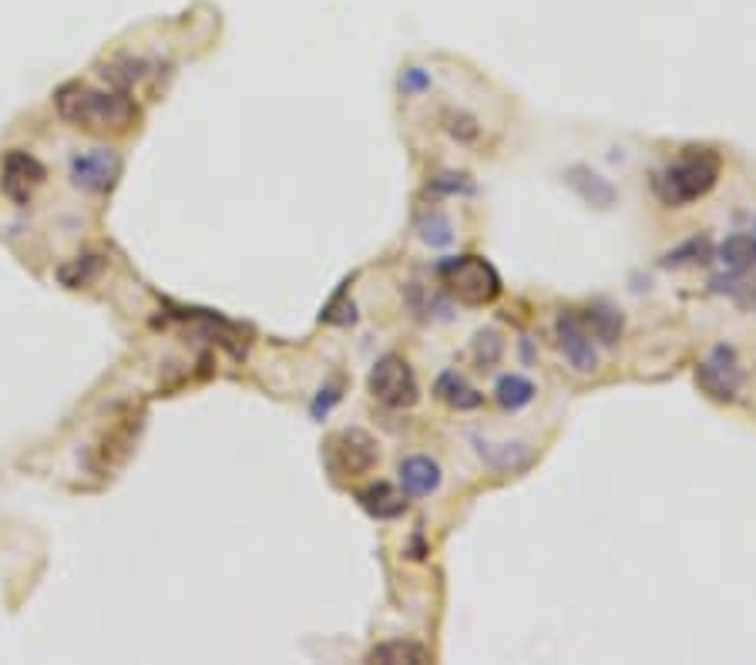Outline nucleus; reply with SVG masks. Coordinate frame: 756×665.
<instances>
[{
    "instance_id": "f3484780",
    "label": "nucleus",
    "mask_w": 756,
    "mask_h": 665,
    "mask_svg": "<svg viewBox=\"0 0 756 665\" xmlns=\"http://www.w3.org/2000/svg\"><path fill=\"white\" fill-rule=\"evenodd\" d=\"M588 332H592L596 340H602L606 347H612V344H619V337H622V313L616 309V306H606V303H599V306H592L588 309Z\"/></svg>"
},
{
    "instance_id": "7ed1b4c3",
    "label": "nucleus",
    "mask_w": 756,
    "mask_h": 665,
    "mask_svg": "<svg viewBox=\"0 0 756 665\" xmlns=\"http://www.w3.org/2000/svg\"><path fill=\"white\" fill-rule=\"evenodd\" d=\"M448 293L464 306H487L501 296V276L481 256H458L438 266Z\"/></svg>"
},
{
    "instance_id": "a211bd4d",
    "label": "nucleus",
    "mask_w": 756,
    "mask_h": 665,
    "mask_svg": "<svg viewBox=\"0 0 756 665\" xmlns=\"http://www.w3.org/2000/svg\"><path fill=\"white\" fill-rule=\"evenodd\" d=\"M501 353H504V340H501V332H497V329H481L477 337H474V344H471V357H474V363H477L481 370L497 367Z\"/></svg>"
},
{
    "instance_id": "f8f14e48",
    "label": "nucleus",
    "mask_w": 756,
    "mask_h": 665,
    "mask_svg": "<svg viewBox=\"0 0 756 665\" xmlns=\"http://www.w3.org/2000/svg\"><path fill=\"white\" fill-rule=\"evenodd\" d=\"M357 502H360V508H364L367 515H374V518H380V521L397 518V515H403V511H407L403 494H397V490H393L390 484H384V481H377V484L364 487V490L357 494Z\"/></svg>"
},
{
    "instance_id": "20e7f679",
    "label": "nucleus",
    "mask_w": 756,
    "mask_h": 665,
    "mask_svg": "<svg viewBox=\"0 0 756 665\" xmlns=\"http://www.w3.org/2000/svg\"><path fill=\"white\" fill-rule=\"evenodd\" d=\"M370 393L377 403L390 407V410H407L420 400V387L413 377V367L400 357V353H387L374 363L370 370Z\"/></svg>"
},
{
    "instance_id": "6e6552de",
    "label": "nucleus",
    "mask_w": 756,
    "mask_h": 665,
    "mask_svg": "<svg viewBox=\"0 0 756 665\" xmlns=\"http://www.w3.org/2000/svg\"><path fill=\"white\" fill-rule=\"evenodd\" d=\"M122 176V158L112 148L77 151L71 158V182L84 192H108Z\"/></svg>"
},
{
    "instance_id": "0eeeda50",
    "label": "nucleus",
    "mask_w": 756,
    "mask_h": 665,
    "mask_svg": "<svg viewBox=\"0 0 756 665\" xmlns=\"http://www.w3.org/2000/svg\"><path fill=\"white\" fill-rule=\"evenodd\" d=\"M44 179H48L44 165L21 148H11L4 155V161H0V189H4V196L18 205L31 202V196L44 186Z\"/></svg>"
},
{
    "instance_id": "4468645a",
    "label": "nucleus",
    "mask_w": 756,
    "mask_h": 665,
    "mask_svg": "<svg viewBox=\"0 0 756 665\" xmlns=\"http://www.w3.org/2000/svg\"><path fill=\"white\" fill-rule=\"evenodd\" d=\"M434 393H438L451 410H474V407H481V393H477L461 373H454V370H448V373L438 377Z\"/></svg>"
},
{
    "instance_id": "39448f33",
    "label": "nucleus",
    "mask_w": 756,
    "mask_h": 665,
    "mask_svg": "<svg viewBox=\"0 0 756 665\" xmlns=\"http://www.w3.org/2000/svg\"><path fill=\"white\" fill-rule=\"evenodd\" d=\"M323 461L336 477H360L370 474L377 464V441L357 428L336 431L326 444H323Z\"/></svg>"
},
{
    "instance_id": "6ab92c4d",
    "label": "nucleus",
    "mask_w": 756,
    "mask_h": 665,
    "mask_svg": "<svg viewBox=\"0 0 756 665\" xmlns=\"http://www.w3.org/2000/svg\"><path fill=\"white\" fill-rule=\"evenodd\" d=\"M706 260H713V253H710V239L703 235H696V239H690V242H683L680 249H672V253H665L662 256V266H690V263H706Z\"/></svg>"
},
{
    "instance_id": "aec40b11",
    "label": "nucleus",
    "mask_w": 756,
    "mask_h": 665,
    "mask_svg": "<svg viewBox=\"0 0 756 665\" xmlns=\"http://www.w3.org/2000/svg\"><path fill=\"white\" fill-rule=\"evenodd\" d=\"M420 239H424L428 245H451L454 239V229H451V219L441 215V212H428L424 219H420Z\"/></svg>"
},
{
    "instance_id": "f03ea898",
    "label": "nucleus",
    "mask_w": 756,
    "mask_h": 665,
    "mask_svg": "<svg viewBox=\"0 0 756 665\" xmlns=\"http://www.w3.org/2000/svg\"><path fill=\"white\" fill-rule=\"evenodd\" d=\"M716 179H720V155L713 148H690L683 158L665 165L652 186L665 205L680 209L703 199L716 186Z\"/></svg>"
},
{
    "instance_id": "1a4fd4ad",
    "label": "nucleus",
    "mask_w": 756,
    "mask_h": 665,
    "mask_svg": "<svg viewBox=\"0 0 756 665\" xmlns=\"http://www.w3.org/2000/svg\"><path fill=\"white\" fill-rule=\"evenodd\" d=\"M696 383L703 393L713 400H733L736 390L743 387V367L736 360L733 347H716L700 367H696Z\"/></svg>"
},
{
    "instance_id": "2eb2a0df",
    "label": "nucleus",
    "mask_w": 756,
    "mask_h": 665,
    "mask_svg": "<svg viewBox=\"0 0 756 665\" xmlns=\"http://www.w3.org/2000/svg\"><path fill=\"white\" fill-rule=\"evenodd\" d=\"M367 658L370 662H384V665H424L434 655H431V648L417 645V642H384Z\"/></svg>"
},
{
    "instance_id": "9d476101",
    "label": "nucleus",
    "mask_w": 756,
    "mask_h": 665,
    "mask_svg": "<svg viewBox=\"0 0 756 665\" xmlns=\"http://www.w3.org/2000/svg\"><path fill=\"white\" fill-rule=\"evenodd\" d=\"M555 337H558V350L565 353L571 370L592 373L599 367V350L592 344V332H588V326L575 313H561L555 319Z\"/></svg>"
},
{
    "instance_id": "dca6fc26",
    "label": "nucleus",
    "mask_w": 756,
    "mask_h": 665,
    "mask_svg": "<svg viewBox=\"0 0 756 665\" xmlns=\"http://www.w3.org/2000/svg\"><path fill=\"white\" fill-rule=\"evenodd\" d=\"M494 400L504 407V410H522L535 400V383L518 377V373H508V377H501L497 387H494Z\"/></svg>"
},
{
    "instance_id": "9b49d317",
    "label": "nucleus",
    "mask_w": 756,
    "mask_h": 665,
    "mask_svg": "<svg viewBox=\"0 0 756 665\" xmlns=\"http://www.w3.org/2000/svg\"><path fill=\"white\" fill-rule=\"evenodd\" d=\"M400 484L410 497H428L441 487V467L424 454H413L400 464Z\"/></svg>"
},
{
    "instance_id": "ddd939ff",
    "label": "nucleus",
    "mask_w": 756,
    "mask_h": 665,
    "mask_svg": "<svg viewBox=\"0 0 756 665\" xmlns=\"http://www.w3.org/2000/svg\"><path fill=\"white\" fill-rule=\"evenodd\" d=\"M102 273H105V256H102V253H81V256L67 260L64 266H57V279H61L67 289L92 286Z\"/></svg>"
},
{
    "instance_id": "f257e3e1",
    "label": "nucleus",
    "mask_w": 756,
    "mask_h": 665,
    "mask_svg": "<svg viewBox=\"0 0 756 665\" xmlns=\"http://www.w3.org/2000/svg\"><path fill=\"white\" fill-rule=\"evenodd\" d=\"M54 105L64 122L98 135H122L138 122V105L125 92H102L92 85H64Z\"/></svg>"
},
{
    "instance_id": "423d86ee",
    "label": "nucleus",
    "mask_w": 756,
    "mask_h": 665,
    "mask_svg": "<svg viewBox=\"0 0 756 665\" xmlns=\"http://www.w3.org/2000/svg\"><path fill=\"white\" fill-rule=\"evenodd\" d=\"M716 276H713V286L716 289H733L736 283L756 276V232L746 229V232H733L720 249H716Z\"/></svg>"
}]
</instances>
